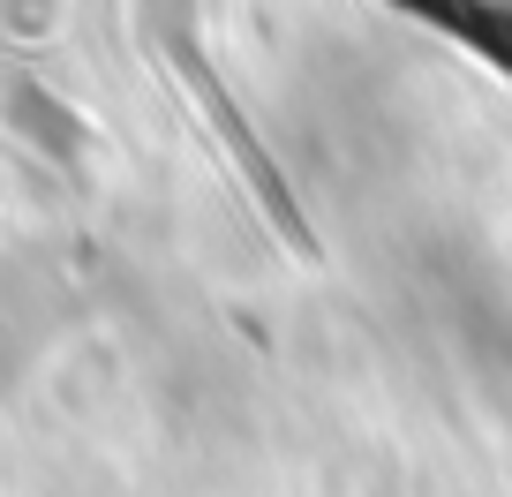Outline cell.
I'll return each instance as SVG.
<instances>
[{
    "label": "cell",
    "mask_w": 512,
    "mask_h": 497,
    "mask_svg": "<svg viewBox=\"0 0 512 497\" xmlns=\"http://www.w3.org/2000/svg\"><path fill=\"white\" fill-rule=\"evenodd\" d=\"M392 8L430 23V31H445V38H460L482 68L512 76V8L505 0H392Z\"/></svg>",
    "instance_id": "6da1fadb"
}]
</instances>
